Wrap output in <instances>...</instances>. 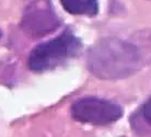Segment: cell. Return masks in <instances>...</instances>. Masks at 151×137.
Listing matches in <instances>:
<instances>
[{
  "instance_id": "obj_1",
  "label": "cell",
  "mask_w": 151,
  "mask_h": 137,
  "mask_svg": "<svg viewBox=\"0 0 151 137\" xmlns=\"http://www.w3.org/2000/svg\"><path fill=\"white\" fill-rule=\"evenodd\" d=\"M151 61V33L128 38L106 37L99 41L88 54V68L100 79H123Z\"/></svg>"
},
{
  "instance_id": "obj_2",
  "label": "cell",
  "mask_w": 151,
  "mask_h": 137,
  "mask_svg": "<svg viewBox=\"0 0 151 137\" xmlns=\"http://www.w3.org/2000/svg\"><path fill=\"white\" fill-rule=\"evenodd\" d=\"M82 43L71 30H65L56 37L36 45L31 50L27 65L34 72H45L63 65L78 55Z\"/></svg>"
},
{
  "instance_id": "obj_3",
  "label": "cell",
  "mask_w": 151,
  "mask_h": 137,
  "mask_svg": "<svg viewBox=\"0 0 151 137\" xmlns=\"http://www.w3.org/2000/svg\"><path fill=\"white\" fill-rule=\"evenodd\" d=\"M119 104L98 97H84L78 99L71 105L72 118L82 124L110 125L123 116Z\"/></svg>"
},
{
  "instance_id": "obj_4",
  "label": "cell",
  "mask_w": 151,
  "mask_h": 137,
  "mask_svg": "<svg viewBox=\"0 0 151 137\" xmlns=\"http://www.w3.org/2000/svg\"><path fill=\"white\" fill-rule=\"evenodd\" d=\"M60 19L50 0H25L21 18V29L33 38L43 37L57 30Z\"/></svg>"
},
{
  "instance_id": "obj_5",
  "label": "cell",
  "mask_w": 151,
  "mask_h": 137,
  "mask_svg": "<svg viewBox=\"0 0 151 137\" xmlns=\"http://www.w3.org/2000/svg\"><path fill=\"white\" fill-rule=\"evenodd\" d=\"M66 11L73 15L95 17L99 13L98 0H60Z\"/></svg>"
},
{
  "instance_id": "obj_6",
  "label": "cell",
  "mask_w": 151,
  "mask_h": 137,
  "mask_svg": "<svg viewBox=\"0 0 151 137\" xmlns=\"http://www.w3.org/2000/svg\"><path fill=\"white\" fill-rule=\"evenodd\" d=\"M142 115L144 118L146 120V122L151 125V98L146 101V103L142 107Z\"/></svg>"
},
{
  "instance_id": "obj_7",
  "label": "cell",
  "mask_w": 151,
  "mask_h": 137,
  "mask_svg": "<svg viewBox=\"0 0 151 137\" xmlns=\"http://www.w3.org/2000/svg\"><path fill=\"white\" fill-rule=\"evenodd\" d=\"M2 37V31H1V29H0V38Z\"/></svg>"
}]
</instances>
